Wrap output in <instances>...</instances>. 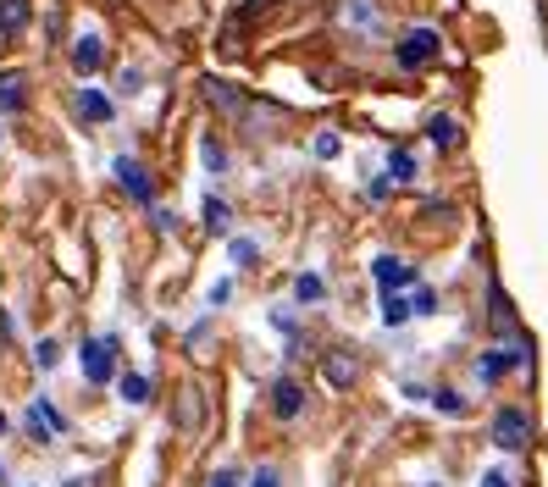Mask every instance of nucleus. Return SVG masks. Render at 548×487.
<instances>
[{
	"mask_svg": "<svg viewBox=\"0 0 548 487\" xmlns=\"http://www.w3.org/2000/svg\"><path fill=\"white\" fill-rule=\"evenodd\" d=\"M399 67L405 72H421V67H432V61L443 56V39H438V28H410L405 39H399Z\"/></svg>",
	"mask_w": 548,
	"mask_h": 487,
	"instance_id": "nucleus-1",
	"label": "nucleus"
},
{
	"mask_svg": "<svg viewBox=\"0 0 548 487\" xmlns=\"http://www.w3.org/2000/svg\"><path fill=\"white\" fill-rule=\"evenodd\" d=\"M493 438H499V449H510V454L532 449V416H526L521 404H504L499 416H493Z\"/></svg>",
	"mask_w": 548,
	"mask_h": 487,
	"instance_id": "nucleus-2",
	"label": "nucleus"
},
{
	"mask_svg": "<svg viewBox=\"0 0 548 487\" xmlns=\"http://www.w3.org/2000/svg\"><path fill=\"white\" fill-rule=\"evenodd\" d=\"M84 382H95V388H106L111 377H117V338H89L84 344Z\"/></svg>",
	"mask_w": 548,
	"mask_h": 487,
	"instance_id": "nucleus-3",
	"label": "nucleus"
},
{
	"mask_svg": "<svg viewBox=\"0 0 548 487\" xmlns=\"http://www.w3.org/2000/svg\"><path fill=\"white\" fill-rule=\"evenodd\" d=\"M371 277H377L382 294H405V288H416V266L399 261V255H377V261H371Z\"/></svg>",
	"mask_w": 548,
	"mask_h": 487,
	"instance_id": "nucleus-4",
	"label": "nucleus"
},
{
	"mask_svg": "<svg viewBox=\"0 0 548 487\" xmlns=\"http://www.w3.org/2000/svg\"><path fill=\"white\" fill-rule=\"evenodd\" d=\"M117 183L128 189V200H139V205H150V200H155V183H150V172H144L139 161H133V155H122V161H117Z\"/></svg>",
	"mask_w": 548,
	"mask_h": 487,
	"instance_id": "nucleus-5",
	"label": "nucleus"
},
{
	"mask_svg": "<svg viewBox=\"0 0 548 487\" xmlns=\"http://www.w3.org/2000/svg\"><path fill=\"white\" fill-rule=\"evenodd\" d=\"M100 67H106V45H100V34L72 39V72H78V78H95Z\"/></svg>",
	"mask_w": 548,
	"mask_h": 487,
	"instance_id": "nucleus-6",
	"label": "nucleus"
},
{
	"mask_svg": "<svg viewBox=\"0 0 548 487\" xmlns=\"http://www.w3.org/2000/svg\"><path fill=\"white\" fill-rule=\"evenodd\" d=\"M28 17H34V6H28V0H0V50L17 45V34L28 28Z\"/></svg>",
	"mask_w": 548,
	"mask_h": 487,
	"instance_id": "nucleus-7",
	"label": "nucleus"
},
{
	"mask_svg": "<svg viewBox=\"0 0 548 487\" xmlns=\"http://www.w3.org/2000/svg\"><path fill=\"white\" fill-rule=\"evenodd\" d=\"M299 410H305V388H299L294 377H277L272 382V416L277 421H294Z\"/></svg>",
	"mask_w": 548,
	"mask_h": 487,
	"instance_id": "nucleus-8",
	"label": "nucleus"
},
{
	"mask_svg": "<svg viewBox=\"0 0 548 487\" xmlns=\"http://www.w3.org/2000/svg\"><path fill=\"white\" fill-rule=\"evenodd\" d=\"M322 377L333 382V388H355L360 360H355V355H344V349H333V355H322Z\"/></svg>",
	"mask_w": 548,
	"mask_h": 487,
	"instance_id": "nucleus-9",
	"label": "nucleus"
},
{
	"mask_svg": "<svg viewBox=\"0 0 548 487\" xmlns=\"http://www.w3.org/2000/svg\"><path fill=\"white\" fill-rule=\"evenodd\" d=\"M61 427H67V421L56 416V404H50V399H34V410H28V432H34L39 443H50Z\"/></svg>",
	"mask_w": 548,
	"mask_h": 487,
	"instance_id": "nucleus-10",
	"label": "nucleus"
},
{
	"mask_svg": "<svg viewBox=\"0 0 548 487\" xmlns=\"http://www.w3.org/2000/svg\"><path fill=\"white\" fill-rule=\"evenodd\" d=\"M28 106V78L23 72H6L0 78V111H23Z\"/></svg>",
	"mask_w": 548,
	"mask_h": 487,
	"instance_id": "nucleus-11",
	"label": "nucleus"
},
{
	"mask_svg": "<svg viewBox=\"0 0 548 487\" xmlns=\"http://www.w3.org/2000/svg\"><path fill=\"white\" fill-rule=\"evenodd\" d=\"M78 117L84 122H111V100L100 89H78Z\"/></svg>",
	"mask_w": 548,
	"mask_h": 487,
	"instance_id": "nucleus-12",
	"label": "nucleus"
},
{
	"mask_svg": "<svg viewBox=\"0 0 548 487\" xmlns=\"http://www.w3.org/2000/svg\"><path fill=\"white\" fill-rule=\"evenodd\" d=\"M427 139L438 144V150H454V144H460V122H454V117H432L427 122Z\"/></svg>",
	"mask_w": 548,
	"mask_h": 487,
	"instance_id": "nucleus-13",
	"label": "nucleus"
},
{
	"mask_svg": "<svg viewBox=\"0 0 548 487\" xmlns=\"http://www.w3.org/2000/svg\"><path fill=\"white\" fill-rule=\"evenodd\" d=\"M117 393L128 404H150V377H144V371H128V377H117Z\"/></svg>",
	"mask_w": 548,
	"mask_h": 487,
	"instance_id": "nucleus-14",
	"label": "nucleus"
},
{
	"mask_svg": "<svg viewBox=\"0 0 548 487\" xmlns=\"http://www.w3.org/2000/svg\"><path fill=\"white\" fill-rule=\"evenodd\" d=\"M416 155H410V150H394V155H388V178H394V183H416Z\"/></svg>",
	"mask_w": 548,
	"mask_h": 487,
	"instance_id": "nucleus-15",
	"label": "nucleus"
},
{
	"mask_svg": "<svg viewBox=\"0 0 548 487\" xmlns=\"http://www.w3.org/2000/svg\"><path fill=\"white\" fill-rule=\"evenodd\" d=\"M382 321H388V327H405V321H410V299L405 294H382Z\"/></svg>",
	"mask_w": 548,
	"mask_h": 487,
	"instance_id": "nucleus-16",
	"label": "nucleus"
},
{
	"mask_svg": "<svg viewBox=\"0 0 548 487\" xmlns=\"http://www.w3.org/2000/svg\"><path fill=\"white\" fill-rule=\"evenodd\" d=\"M327 294V283H322V277H316V272H305V277H299V283H294V299H299V305H316V299H322Z\"/></svg>",
	"mask_w": 548,
	"mask_h": 487,
	"instance_id": "nucleus-17",
	"label": "nucleus"
},
{
	"mask_svg": "<svg viewBox=\"0 0 548 487\" xmlns=\"http://www.w3.org/2000/svg\"><path fill=\"white\" fill-rule=\"evenodd\" d=\"M432 305H438V294H432L427 283L410 288V316H432Z\"/></svg>",
	"mask_w": 548,
	"mask_h": 487,
	"instance_id": "nucleus-18",
	"label": "nucleus"
},
{
	"mask_svg": "<svg viewBox=\"0 0 548 487\" xmlns=\"http://www.w3.org/2000/svg\"><path fill=\"white\" fill-rule=\"evenodd\" d=\"M205 95H211V106H222V111H239V106H244V100L233 95V89H227V84H216V78H211V84H205Z\"/></svg>",
	"mask_w": 548,
	"mask_h": 487,
	"instance_id": "nucleus-19",
	"label": "nucleus"
},
{
	"mask_svg": "<svg viewBox=\"0 0 548 487\" xmlns=\"http://www.w3.org/2000/svg\"><path fill=\"white\" fill-rule=\"evenodd\" d=\"M227 222H233V216H227V205L211 194V200H205V227H211V233H227Z\"/></svg>",
	"mask_w": 548,
	"mask_h": 487,
	"instance_id": "nucleus-20",
	"label": "nucleus"
},
{
	"mask_svg": "<svg viewBox=\"0 0 548 487\" xmlns=\"http://www.w3.org/2000/svg\"><path fill=\"white\" fill-rule=\"evenodd\" d=\"M432 404H438L443 416H465V399L454 388H438V393H432Z\"/></svg>",
	"mask_w": 548,
	"mask_h": 487,
	"instance_id": "nucleus-21",
	"label": "nucleus"
},
{
	"mask_svg": "<svg viewBox=\"0 0 548 487\" xmlns=\"http://www.w3.org/2000/svg\"><path fill=\"white\" fill-rule=\"evenodd\" d=\"M200 155H205V167H211V172H222V167H227V150H222L216 139H205V144H200Z\"/></svg>",
	"mask_w": 548,
	"mask_h": 487,
	"instance_id": "nucleus-22",
	"label": "nucleus"
},
{
	"mask_svg": "<svg viewBox=\"0 0 548 487\" xmlns=\"http://www.w3.org/2000/svg\"><path fill=\"white\" fill-rule=\"evenodd\" d=\"M255 255H261V244H255V238H233V261H239V266H250Z\"/></svg>",
	"mask_w": 548,
	"mask_h": 487,
	"instance_id": "nucleus-23",
	"label": "nucleus"
},
{
	"mask_svg": "<svg viewBox=\"0 0 548 487\" xmlns=\"http://www.w3.org/2000/svg\"><path fill=\"white\" fill-rule=\"evenodd\" d=\"M338 150H344V139H338V133H316V155H322V161H333Z\"/></svg>",
	"mask_w": 548,
	"mask_h": 487,
	"instance_id": "nucleus-24",
	"label": "nucleus"
},
{
	"mask_svg": "<svg viewBox=\"0 0 548 487\" xmlns=\"http://www.w3.org/2000/svg\"><path fill=\"white\" fill-rule=\"evenodd\" d=\"M34 360H39V371H50V366H56V360H61V344H56V338H45Z\"/></svg>",
	"mask_w": 548,
	"mask_h": 487,
	"instance_id": "nucleus-25",
	"label": "nucleus"
},
{
	"mask_svg": "<svg viewBox=\"0 0 548 487\" xmlns=\"http://www.w3.org/2000/svg\"><path fill=\"white\" fill-rule=\"evenodd\" d=\"M349 23H360V28H377V12H366V6L355 0V6H349Z\"/></svg>",
	"mask_w": 548,
	"mask_h": 487,
	"instance_id": "nucleus-26",
	"label": "nucleus"
},
{
	"mask_svg": "<svg viewBox=\"0 0 548 487\" xmlns=\"http://www.w3.org/2000/svg\"><path fill=\"white\" fill-rule=\"evenodd\" d=\"M250 487H283V482H277V471H272V465H261V471L250 476Z\"/></svg>",
	"mask_w": 548,
	"mask_h": 487,
	"instance_id": "nucleus-27",
	"label": "nucleus"
},
{
	"mask_svg": "<svg viewBox=\"0 0 548 487\" xmlns=\"http://www.w3.org/2000/svg\"><path fill=\"white\" fill-rule=\"evenodd\" d=\"M388 189H394V178H371V183H366L371 200H388Z\"/></svg>",
	"mask_w": 548,
	"mask_h": 487,
	"instance_id": "nucleus-28",
	"label": "nucleus"
},
{
	"mask_svg": "<svg viewBox=\"0 0 548 487\" xmlns=\"http://www.w3.org/2000/svg\"><path fill=\"white\" fill-rule=\"evenodd\" d=\"M261 12H272V0H244V17H261Z\"/></svg>",
	"mask_w": 548,
	"mask_h": 487,
	"instance_id": "nucleus-29",
	"label": "nucleus"
},
{
	"mask_svg": "<svg viewBox=\"0 0 548 487\" xmlns=\"http://www.w3.org/2000/svg\"><path fill=\"white\" fill-rule=\"evenodd\" d=\"M482 487H515V482L504 471H488V476H482Z\"/></svg>",
	"mask_w": 548,
	"mask_h": 487,
	"instance_id": "nucleus-30",
	"label": "nucleus"
},
{
	"mask_svg": "<svg viewBox=\"0 0 548 487\" xmlns=\"http://www.w3.org/2000/svg\"><path fill=\"white\" fill-rule=\"evenodd\" d=\"M211 487H239V476H233V471H216V476H211Z\"/></svg>",
	"mask_w": 548,
	"mask_h": 487,
	"instance_id": "nucleus-31",
	"label": "nucleus"
},
{
	"mask_svg": "<svg viewBox=\"0 0 548 487\" xmlns=\"http://www.w3.org/2000/svg\"><path fill=\"white\" fill-rule=\"evenodd\" d=\"M0 338H6V316H0Z\"/></svg>",
	"mask_w": 548,
	"mask_h": 487,
	"instance_id": "nucleus-32",
	"label": "nucleus"
},
{
	"mask_svg": "<svg viewBox=\"0 0 548 487\" xmlns=\"http://www.w3.org/2000/svg\"><path fill=\"white\" fill-rule=\"evenodd\" d=\"M0 482H6V465H0Z\"/></svg>",
	"mask_w": 548,
	"mask_h": 487,
	"instance_id": "nucleus-33",
	"label": "nucleus"
},
{
	"mask_svg": "<svg viewBox=\"0 0 548 487\" xmlns=\"http://www.w3.org/2000/svg\"><path fill=\"white\" fill-rule=\"evenodd\" d=\"M0 432H6V416H0Z\"/></svg>",
	"mask_w": 548,
	"mask_h": 487,
	"instance_id": "nucleus-34",
	"label": "nucleus"
}]
</instances>
